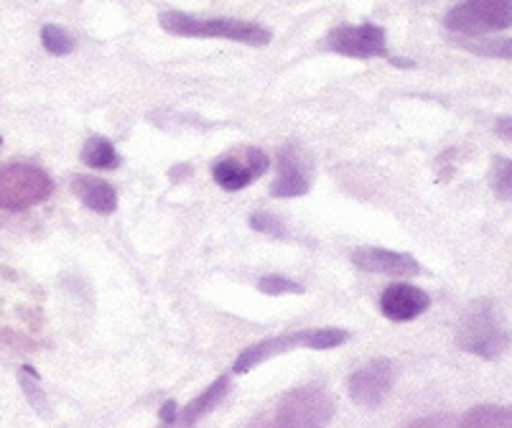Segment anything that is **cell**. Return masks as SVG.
I'll list each match as a JSON object with an SVG mask.
<instances>
[{
  "mask_svg": "<svg viewBox=\"0 0 512 428\" xmlns=\"http://www.w3.org/2000/svg\"><path fill=\"white\" fill-rule=\"evenodd\" d=\"M227 390H230V378H227V375H222V378L214 380L209 388H204L202 393H199L197 398L189 403V406L181 408V411L176 413L174 421L166 423L164 428H194L204 416H209L214 408L220 406L222 400H225Z\"/></svg>",
  "mask_w": 512,
  "mask_h": 428,
  "instance_id": "12",
  "label": "cell"
},
{
  "mask_svg": "<svg viewBox=\"0 0 512 428\" xmlns=\"http://www.w3.org/2000/svg\"><path fill=\"white\" fill-rule=\"evenodd\" d=\"M176 413H179V411H176V403H174V400H171V403H166V406L161 408V421H164V426H166V423L174 421Z\"/></svg>",
  "mask_w": 512,
  "mask_h": 428,
  "instance_id": "24",
  "label": "cell"
},
{
  "mask_svg": "<svg viewBox=\"0 0 512 428\" xmlns=\"http://www.w3.org/2000/svg\"><path fill=\"white\" fill-rule=\"evenodd\" d=\"M18 383H21L23 393H26L31 406H34L41 416H49V398H46V393L41 390L39 375H36L34 367L23 365L21 372H18Z\"/></svg>",
  "mask_w": 512,
  "mask_h": 428,
  "instance_id": "17",
  "label": "cell"
},
{
  "mask_svg": "<svg viewBox=\"0 0 512 428\" xmlns=\"http://www.w3.org/2000/svg\"><path fill=\"white\" fill-rule=\"evenodd\" d=\"M82 161L92 169H100V171H110V169H118L120 166V153L115 151V146L107 138L100 136H92L87 138L85 148H82Z\"/></svg>",
  "mask_w": 512,
  "mask_h": 428,
  "instance_id": "15",
  "label": "cell"
},
{
  "mask_svg": "<svg viewBox=\"0 0 512 428\" xmlns=\"http://www.w3.org/2000/svg\"><path fill=\"white\" fill-rule=\"evenodd\" d=\"M54 194V181L34 164H11L0 169V209L23 212L46 202Z\"/></svg>",
  "mask_w": 512,
  "mask_h": 428,
  "instance_id": "4",
  "label": "cell"
},
{
  "mask_svg": "<svg viewBox=\"0 0 512 428\" xmlns=\"http://www.w3.org/2000/svg\"><path fill=\"white\" fill-rule=\"evenodd\" d=\"M446 29L464 36H482L512 26V0H464L446 13Z\"/></svg>",
  "mask_w": 512,
  "mask_h": 428,
  "instance_id": "6",
  "label": "cell"
},
{
  "mask_svg": "<svg viewBox=\"0 0 512 428\" xmlns=\"http://www.w3.org/2000/svg\"><path fill=\"white\" fill-rule=\"evenodd\" d=\"M258 288L271 296H283V293H304V286L296 281H288L283 276H265L258 281Z\"/></svg>",
  "mask_w": 512,
  "mask_h": 428,
  "instance_id": "21",
  "label": "cell"
},
{
  "mask_svg": "<svg viewBox=\"0 0 512 428\" xmlns=\"http://www.w3.org/2000/svg\"><path fill=\"white\" fill-rule=\"evenodd\" d=\"M268 169H271V158L265 156L263 151H258V148H253V151L245 153V161L235 156L217 161L212 176L227 192H240L248 184H253L255 179H260Z\"/></svg>",
  "mask_w": 512,
  "mask_h": 428,
  "instance_id": "9",
  "label": "cell"
},
{
  "mask_svg": "<svg viewBox=\"0 0 512 428\" xmlns=\"http://www.w3.org/2000/svg\"><path fill=\"white\" fill-rule=\"evenodd\" d=\"M456 344L464 352H472V355L484 357V360H495L507 350L510 332L497 316L495 306L487 304V301H479L467 311V316L456 329Z\"/></svg>",
  "mask_w": 512,
  "mask_h": 428,
  "instance_id": "3",
  "label": "cell"
},
{
  "mask_svg": "<svg viewBox=\"0 0 512 428\" xmlns=\"http://www.w3.org/2000/svg\"><path fill=\"white\" fill-rule=\"evenodd\" d=\"M467 51L490 59H512V39H477V41H459Z\"/></svg>",
  "mask_w": 512,
  "mask_h": 428,
  "instance_id": "18",
  "label": "cell"
},
{
  "mask_svg": "<svg viewBox=\"0 0 512 428\" xmlns=\"http://www.w3.org/2000/svg\"><path fill=\"white\" fill-rule=\"evenodd\" d=\"M352 265H357L365 273H385V276H416V273H421V265L413 255L385 248L355 250Z\"/></svg>",
  "mask_w": 512,
  "mask_h": 428,
  "instance_id": "10",
  "label": "cell"
},
{
  "mask_svg": "<svg viewBox=\"0 0 512 428\" xmlns=\"http://www.w3.org/2000/svg\"><path fill=\"white\" fill-rule=\"evenodd\" d=\"M492 192L497 199L510 202L512 199V161L510 158H495L492 161Z\"/></svg>",
  "mask_w": 512,
  "mask_h": 428,
  "instance_id": "20",
  "label": "cell"
},
{
  "mask_svg": "<svg viewBox=\"0 0 512 428\" xmlns=\"http://www.w3.org/2000/svg\"><path fill=\"white\" fill-rule=\"evenodd\" d=\"M349 339V334L344 329H299V332H288L281 334V337H271L263 339V342L253 344L248 350L242 352L240 357L232 365V372L237 375H245L253 367L263 365L265 360H271V357L283 355V352L291 350H334L339 344H344Z\"/></svg>",
  "mask_w": 512,
  "mask_h": 428,
  "instance_id": "2",
  "label": "cell"
},
{
  "mask_svg": "<svg viewBox=\"0 0 512 428\" xmlns=\"http://www.w3.org/2000/svg\"><path fill=\"white\" fill-rule=\"evenodd\" d=\"M306 192H309V176L301 169L296 151H293V146L283 148L278 153V179L273 181L271 194L278 199H293L304 197Z\"/></svg>",
  "mask_w": 512,
  "mask_h": 428,
  "instance_id": "13",
  "label": "cell"
},
{
  "mask_svg": "<svg viewBox=\"0 0 512 428\" xmlns=\"http://www.w3.org/2000/svg\"><path fill=\"white\" fill-rule=\"evenodd\" d=\"M334 418V400L327 390L301 385L283 395L276 411V428H327Z\"/></svg>",
  "mask_w": 512,
  "mask_h": 428,
  "instance_id": "5",
  "label": "cell"
},
{
  "mask_svg": "<svg viewBox=\"0 0 512 428\" xmlns=\"http://www.w3.org/2000/svg\"><path fill=\"white\" fill-rule=\"evenodd\" d=\"M497 130H500L502 136L512 138V118H502V120H497Z\"/></svg>",
  "mask_w": 512,
  "mask_h": 428,
  "instance_id": "25",
  "label": "cell"
},
{
  "mask_svg": "<svg viewBox=\"0 0 512 428\" xmlns=\"http://www.w3.org/2000/svg\"><path fill=\"white\" fill-rule=\"evenodd\" d=\"M329 49L352 59H375L388 54V41L385 31L375 23H362V26H342V29L329 34Z\"/></svg>",
  "mask_w": 512,
  "mask_h": 428,
  "instance_id": "7",
  "label": "cell"
},
{
  "mask_svg": "<svg viewBox=\"0 0 512 428\" xmlns=\"http://www.w3.org/2000/svg\"><path fill=\"white\" fill-rule=\"evenodd\" d=\"M431 306V296L411 283H395L385 288L380 309L390 321H413Z\"/></svg>",
  "mask_w": 512,
  "mask_h": 428,
  "instance_id": "11",
  "label": "cell"
},
{
  "mask_svg": "<svg viewBox=\"0 0 512 428\" xmlns=\"http://www.w3.org/2000/svg\"><path fill=\"white\" fill-rule=\"evenodd\" d=\"M72 192L87 209L97 214H113L118 209V192L107 181L95 179V176H74Z\"/></svg>",
  "mask_w": 512,
  "mask_h": 428,
  "instance_id": "14",
  "label": "cell"
},
{
  "mask_svg": "<svg viewBox=\"0 0 512 428\" xmlns=\"http://www.w3.org/2000/svg\"><path fill=\"white\" fill-rule=\"evenodd\" d=\"M406 428H456V421L451 416H428L421 421L408 423Z\"/></svg>",
  "mask_w": 512,
  "mask_h": 428,
  "instance_id": "23",
  "label": "cell"
},
{
  "mask_svg": "<svg viewBox=\"0 0 512 428\" xmlns=\"http://www.w3.org/2000/svg\"><path fill=\"white\" fill-rule=\"evenodd\" d=\"M459 428H512V408L479 406L462 418Z\"/></svg>",
  "mask_w": 512,
  "mask_h": 428,
  "instance_id": "16",
  "label": "cell"
},
{
  "mask_svg": "<svg viewBox=\"0 0 512 428\" xmlns=\"http://www.w3.org/2000/svg\"><path fill=\"white\" fill-rule=\"evenodd\" d=\"M250 227L258 232H265V235H276V237L286 235L281 222H278L276 217H271V214H253V217H250Z\"/></svg>",
  "mask_w": 512,
  "mask_h": 428,
  "instance_id": "22",
  "label": "cell"
},
{
  "mask_svg": "<svg viewBox=\"0 0 512 428\" xmlns=\"http://www.w3.org/2000/svg\"><path fill=\"white\" fill-rule=\"evenodd\" d=\"M158 23L169 34L192 36V39H227L248 46H265L271 41V31L258 26V23L237 21V18H199L171 11L161 13Z\"/></svg>",
  "mask_w": 512,
  "mask_h": 428,
  "instance_id": "1",
  "label": "cell"
},
{
  "mask_svg": "<svg viewBox=\"0 0 512 428\" xmlns=\"http://www.w3.org/2000/svg\"><path fill=\"white\" fill-rule=\"evenodd\" d=\"M393 375V362L385 360V357L367 362L365 367L352 372V378H349V398L362 408H377L388 398L390 388H393Z\"/></svg>",
  "mask_w": 512,
  "mask_h": 428,
  "instance_id": "8",
  "label": "cell"
},
{
  "mask_svg": "<svg viewBox=\"0 0 512 428\" xmlns=\"http://www.w3.org/2000/svg\"><path fill=\"white\" fill-rule=\"evenodd\" d=\"M41 44H44V49L49 51V54H54V57H67V54L74 51L72 36L64 29H59V26H54V23H49V26L41 29Z\"/></svg>",
  "mask_w": 512,
  "mask_h": 428,
  "instance_id": "19",
  "label": "cell"
}]
</instances>
